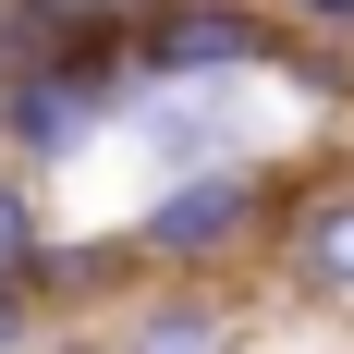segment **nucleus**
I'll use <instances>...</instances> for the list:
<instances>
[{"label": "nucleus", "instance_id": "nucleus-1", "mask_svg": "<svg viewBox=\"0 0 354 354\" xmlns=\"http://www.w3.org/2000/svg\"><path fill=\"white\" fill-rule=\"evenodd\" d=\"M269 196L281 171H257V159H208V171H171L122 220V245H135L147 281H232L257 245H269Z\"/></svg>", "mask_w": 354, "mask_h": 354}, {"label": "nucleus", "instance_id": "nucleus-2", "mask_svg": "<svg viewBox=\"0 0 354 354\" xmlns=\"http://www.w3.org/2000/svg\"><path fill=\"white\" fill-rule=\"evenodd\" d=\"M281 12H257V0H135L122 12V62L135 86H208V73H257L281 62Z\"/></svg>", "mask_w": 354, "mask_h": 354}, {"label": "nucleus", "instance_id": "nucleus-3", "mask_svg": "<svg viewBox=\"0 0 354 354\" xmlns=\"http://www.w3.org/2000/svg\"><path fill=\"white\" fill-rule=\"evenodd\" d=\"M269 269L306 318H354V159L281 171L269 196Z\"/></svg>", "mask_w": 354, "mask_h": 354}, {"label": "nucleus", "instance_id": "nucleus-4", "mask_svg": "<svg viewBox=\"0 0 354 354\" xmlns=\"http://www.w3.org/2000/svg\"><path fill=\"white\" fill-rule=\"evenodd\" d=\"M135 98V73L122 62H37V73H12L0 86V159L12 171H62V159H86V147L110 135V110Z\"/></svg>", "mask_w": 354, "mask_h": 354}, {"label": "nucleus", "instance_id": "nucleus-5", "mask_svg": "<svg viewBox=\"0 0 354 354\" xmlns=\"http://www.w3.org/2000/svg\"><path fill=\"white\" fill-rule=\"evenodd\" d=\"M245 293L232 281H135L122 306H110L98 354H245Z\"/></svg>", "mask_w": 354, "mask_h": 354}, {"label": "nucleus", "instance_id": "nucleus-6", "mask_svg": "<svg viewBox=\"0 0 354 354\" xmlns=\"http://www.w3.org/2000/svg\"><path fill=\"white\" fill-rule=\"evenodd\" d=\"M147 269H135V245H122V232H49V245L25 257V293H37V318H49V306H122V293H135Z\"/></svg>", "mask_w": 354, "mask_h": 354}, {"label": "nucleus", "instance_id": "nucleus-7", "mask_svg": "<svg viewBox=\"0 0 354 354\" xmlns=\"http://www.w3.org/2000/svg\"><path fill=\"white\" fill-rule=\"evenodd\" d=\"M147 135H159V183H171V171H208V159H245V147H220V110H196V98H159Z\"/></svg>", "mask_w": 354, "mask_h": 354}, {"label": "nucleus", "instance_id": "nucleus-8", "mask_svg": "<svg viewBox=\"0 0 354 354\" xmlns=\"http://www.w3.org/2000/svg\"><path fill=\"white\" fill-rule=\"evenodd\" d=\"M49 245V208H37V183L0 159V281H25V257Z\"/></svg>", "mask_w": 354, "mask_h": 354}, {"label": "nucleus", "instance_id": "nucleus-9", "mask_svg": "<svg viewBox=\"0 0 354 354\" xmlns=\"http://www.w3.org/2000/svg\"><path fill=\"white\" fill-rule=\"evenodd\" d=\"M37 330H49V318H37V293L0 281V354H37Z\"/></svg>", "mask_w": 354, "mask_h": 354}, {"label": "nucleus", "instance_id": "nucleus-10", "mask_svg": "<svg viewBox=\"0 0 354 354\" xmlns=\"http://www.w3.org/2000/svg\"><path fill=\"white\" fill-rule=\"evenodd\" d=\"M281 25H330V37H354V0H293Z\"/></svg>", "mask_w": 354, "mask_h": 354}]
</instances>
